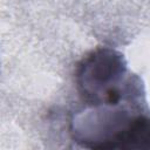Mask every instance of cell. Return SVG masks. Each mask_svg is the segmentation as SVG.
<instances>
[{"instance_id":"2","label":"cell","mask_w":150,"mask_h":150,"mask_svg":"<svg viewBox=\"0 0 150 150\" xmlns=\"http://www.w3.org/2000/svg\"><path fill=\"white\" fill-rule=\"evenodd\" d=\"M116 149H150V117L136 114L118 138Z\"/></svg>"},{"instance_id":"1","label":"cell","mask_w":150,"mask_h":150,"mask_svg":"<svg viewBox=\"0 0 150 150\" xmlns=\"http://www.w3.org/2000/svg\"><path fill=\"white\" fill-rule=\"evenodd\" d=\"M75 81L88 105H116L131 95L125 59L112 48L100 47L88 53L76 67Z\"/></svg>"}]
</instances>
